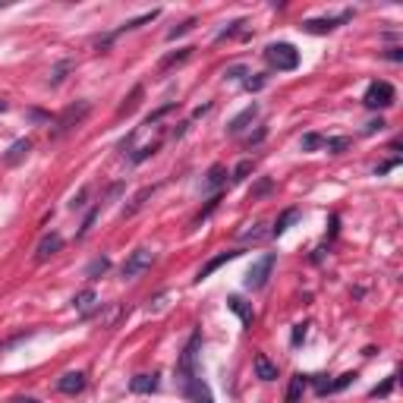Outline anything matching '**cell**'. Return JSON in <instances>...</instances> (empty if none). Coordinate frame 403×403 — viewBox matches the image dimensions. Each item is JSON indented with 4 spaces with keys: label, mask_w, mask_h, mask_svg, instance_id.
<instances>
[{
    "label": "cell",
    "mask_w": 403,
    "mask_h": 403,
    "mask_svg": "<svg viewBox=\"0 0 403 403\" xmlns=\"http://www.w3.org/2000/svg\"><path fill=\"white\" fill-rule=\"evenodd\" d=\"M356 378V372H347V375H340L337 382H319V394H331V391H340V388H347L350 382Z\"/></svg>",
    "instance_id": "9a60e30c"
},
{
    "label": "cell",
    "mask_w": 403,
    "mask_h": 403,
    "mask_svg": "<svg viewBox=\"0 0 403 403\" xmlns=\"http://www.w3.org/2000/svg\"><path fill=\"white\" fill-rule=\"evenodd\" d=\"M350 19H353V10H347V13H340V16H325V19H306L303 28L312 32V35H325V32H334L337 26H344Z\"/></svg>",
    "instance_id": "8992f818"
},
{
    "label": "cell",
    "mask_w": 403,
    "mask_h": 403,
    "mask_svg": "<svg viewBox=\"0 0 403 403\" xmlns=\"http://www.w3.org/2000/svg\"><path fill=\"white\" fill-rule=\"evenodd\" d=\"M189 54H192V48H180L177 54L164 57V60H161V70H170V66H177V64H183V60H189Z\"/></svg>",
    "instance_id": "ac0fdd59"
},
{
    "label": "cell",
    "mask_w": 403,
    "mask_h": 403,
    "mask_svg": "<svg viewBox=\"0 0 403 403\" xmlns=\"http://www.w3.org/2000/svg\"><path fill=\"white\" fill-rule=\"evenodd\" d=\"M227 306H230V309H234L236 315H240V319H243V325H252V309H246L240 297H230V299H227Z\"/></svg>",
    "instance_id": "e0dca14e"
},
{
    "label": "cell",
    "mask_w": 403,
    "mask_h": 403,
    "mask_svg": "<svg viewBox=\"0 0 403 403\" xmlns=\"http://www.w3.org/2000/svg\"><path fill=\"white\" fill-rule=\"evenodd\" d=\"M60 249H64V236L60 234H44L41 243H38V249H35V262H48V259H54Z\"/></svg>",
    "instance_id": "52a82bcc"
},
{
    "label": "cell",
    "mask_w": 403,
    "mask_h": 403,
    "mask_svg": "<svg viewBox=\"0 0 403 403\" xmlns=\"http://www.w3.org/2000/svg\"><path fill=\"white\" fill-rule=\"evenodd\" d=\"M28 151H32V139H19V142H13V145L7 149V155H3V164H10V167H13V164H19L22 158L28 155Z\"/></svg>",
    "instance_id": "30bf717a"
},
{
    "label": "cell",
    "mask_w": 403,
    "mask_h": 403,
    "mask_svg": "<svg viewBox=\"0 0 403 403\" xmlns=\"http://www.w3.org/2000/svg\"><path fill=\"white\" fill-rule=\"evenodd\" d=\"M129 391H133V394H155L158 375H135L133 382H129Z\"/></svg>",
    "instance_id": "7c38bea8"
},
{
    "label": "cell",
    "mask_w": 403,
    "mask_h": 403,
    "mask_svg": "<svg viewBox=\"0 0 403 403\" xmlns=\"http://www.w3.org/2000/svg\"><path fill=\"white\" fill-rule=\"evenodd\" d=\"M265 60H268L274 70L290 73V70H297L299 66V50L293 48V44H287V41H274V44L265 48Z\"/></svg>",
    "instance_id": "6da1fadb"
},
{
    "label": "cell",
    "mask_w": 403,
    "mask_h": 403,
    "mask_svg": "<svg viewBox=\"0 0 403 403\" xmlns=\"http://www.w3.org/2000/svg\"><path fill=\"white\" fill-rule=\"evenodd\" d=\"M139 98H142V88H133V95H129V101L120 107V111H117V117H126V113H133V111H135V104H139Z\"/></svg>",
    "instance_id": "44dd1931"
},
{
    "label": "cell",
    "mask_w": 403,
    "mask_h": 403,
    "mask_svg": "<svg viewBox=\"0 0 403 403\" xmlns=\"http://www.w3.org/2000/svg\"><path fill=\"white\" fill-rule=\"evenodd\" d=\"M391 388H394V375H391L388 382L382 384V388H375V391H372V397H384V394H391Z\"/></svg>",
    "instance_id": "4316f807"
},
{
    "label": "cell",
    "mask_w": 403,
    "mask_h": 403,
    "mask_svg": "<svg viewBox=\"0 0 403 403\" xmlns=\"http://www.w3.org/2000/svg\"><path fill=\"white\" fill-rule=\"evenodd\" d=\"M66 70H70V64H60V66H57V70H54V76H50V85H57V82H60Z\"/></svg>",
    "instance_id": "83f0119b"
},
{
    "label": "cell",
    "mask_w": 403,
    "mask_h": 403,
    "mask_svg": "<svg viewBox=\"0 0 403 403\" xmlns=\"http://www.w3.org/2000/svg\"><path fill=\"white\" fill-rule=\"evenodd\" d=\"M303 337H306V325H297V331H293V347H299Z\"/></svg>",
    "instance_id": "f1b7e54d"
},
{
    "label": "cell",
    "mask_w": 403,
    "mask_h": 403,
    "mask_svg": "<svg viewBox=\"0 0 403 403\" xmlns=\"http://www.w3.org/2000/svg\"><path fill=\"white\" fill-rule=\"evenodd\" d=\"M151 265H155V252H151V249H135V252H129L126 262H123L120 274H123V281H135V277L145 274Z\"/></svg>",
    "instance_id": "3957f363"
},
{
    "label": "cell",
    "mask_w": 403,
    "mask_h": 403,
    "mask_svg": "<svg viewBox=\"0 0 403 403\" xmlns=\"http://www.w3.org/2000/svg\"><path fill=\"white\" fill-rule=\"evenodd\" d=\"M249 170H252V161H240L236 164V170H234V180H246Z\"/></svg>",
    "instance_id": "484cf974"
},
{
    "label": "cell",
    "mask_w": 403,
    "mask_h": 403,
    "mask_svg": "<svg viewBox=\"0 0 403 403\" xmlns=\"http://www.w3.org/2000/svg\"><path fill=\"white\" fill-rule=\"evenodd\" d=\"M321 142H325V135H319V133H306L303 139H299V149H303V151H315V149H321Z\"/></svg>",
    "instance_id": "d6986e66"
},
{
    "label": "cell",
    "mask_w": 403,
    "mask_h": 403,
    "mask_svg": "<svg viewBox=\"0 0 403 403\" xmlns=\"http://www.w3.org/2000/svg\"><path fill=\"white\" fill-rule=\"evenodd\" d=\"M88 113H92V104H88V101H76V104H70V107H66V111L54 120V133H50V135H54V139H60V135L73 133V129H76L79 123L88 117Z\"/></svg>",
    "instance_id": "7a4b0ae2"
},
{
    "label": "cell",
    "mask_w": 403,
    "mask_h": 403,
    "mask_svg": "<svg viewBox=\"0 0 403 403\" xmlns=\"http://www.w3.org/2000/svg\"><path fill=\"white\" fill-rule=\"evenodd\" d=\"M13 403H41V400H35V397H16Z\"/></svg>",
    "instance_id": "4dcf8cb0"
},
{
    "label": "cell",
    "mask_w": 403,
    "mask_h": 403,
    "mask_svg": "<svg viewBox=\"0 0 403 403\" xmlns=\"http://www.w3.org/2000/svg\"><path fill=\"white\" fill-rule=\"evenodd\" d=\"M265 79H246V88H262Z\"/></svg>",
    "instance_id": "f546056e"
},
{
    "label": "cell",
    "mask_w": 403,
    "mask_h": 403,
    "mask_svg": "<svg viewBox=\"0 0 403 403\" xmlns=\"http://www.w3.org/2000/svg\"><path fill=\"white\" fill-rule=\"evenodd\" d=\"M255 375L262 378V382H274V378H277V366L265 353H259V356H255Z\"/></svg>",
    "instance_id": "8fae6325"
},
{
    "label": "cell",
    "mask_w": 403,
    "mask_h": 403,
    "mask_svg": "<svg viewBox=\"0 0 403 403\" xmlns=\"http://www.w3.org/2000/svg\"><path fill=\"white\" fill-rule=\"evenodd\" d=\"M107 268H111V259H95V262L88 265V271H85V274H88V277H98V274H104Z\"/></svg>",
    "instance_id": "603a6c76"
},
{
    "label": "cell",
    "mask_w": 403,
    "mask_h": 403,
    "mask_svg": "<svg viewBox=\"0 0 403 403\" xmlns=\"http://www.w3.org/2000/svg\"><path fill=\"white\" fill-rule=\"evenodd\" d=\"M95 303H98V297H95V290H82L76 299H73V306H76V309L82 312V315H88Z\"/></svg>",
    "instance_id": "2e32d148"
},
{
    "label": "cell",
    "mask_w": 403,
    "mask_h": 403,
    "mask_svg": "<svg viewBox=\"0 0 403 403\" xmlns=\"http://www.w3.org/2000/svg\"><path fill=\"white\" fill-rule=\"evenodd\" d=\"M236 255H240V252H221V255H218V259H212V262H208V265H205V268L198 271V277H196V281H198V283H202V281H205V277H212V274H214V271H218V268H221V265H224V262H234Z\"/></svg>",
    "instance_id": "4fadbf2b"
},
{
    "label": "cell",
    "mask_w": 403,
    "mask_h": 403,
    "mask_svg": "<svg viewBox=\"0 0 403 403\" xmlns=\"http://www.w3.org/2000/svg\"><path fill=\"white\" fill-rule=\"evenodd\" d=\"M224 177H227V170L221 167V164H214V167L208 170V186H212V189H214V186H221V183H224Z\"/></svg>",
    "instance_id": "cb8c5ba5"
},
{
    "label": "cell",
    "mask_w": 403,
    "mask_h": 403,
    "mask_svg": "<svg viewBox=\"0 0 403 403\" xmlns=\"http://www.w3.org/2000/svg\"><path fill=\"white\" fill-rule=\"evenodd\" d=\"M297 208H287V212H283L281 214V218H277V224H274V230H271V234H274V236H281L283 234V230H287V224H290V221H297Z\"/></svg>",
    "instance_id": "ffe728a7"
},
{
    "label": "cell",
    "mask_w": 403,
    "mask_h": 403,
    "mask_svg": "<svg viewBox=\"0 0 403 403\" xmlns=\"http://www.w3.org/2000/svg\"><path fill=\"white\" fill-rule=\"evenodd\" d=\"M192 26H196V19H186V22H183V26H177V28H170V35H167V38H170V41H174V38H177V35H186V32H189V28H192Z\"/></svg>",
    "instance_id": "d4e9b609"
},
{
    "label": "cell",
    "mask_w": 403,
    "mask_h": 403,
    "mask_svg": "<svg viewBox=\"0 0 403 403\" xmlns=\"http://www.w3.org/2000/svg\"><path fill=\"white\" fill-rule=\"evenodd\" d=\"M57 391H60V394H79V391H85V375L82 372H66L64 378H60V382H57Z\"/></svg>",
    "instance_id": "ba28073f"
},
{
    "label": "cell",
    "mask_w": 403,
    "mask_h": 403,
    "mask_svg": "<svg viewBox=\"0 0 403 403\" xmlns=\"http://www.w3.org/2000/svg\"><path fill=\"white\" fill-rule=\"evenodd\" d=\"M3 111H7V101H3V98H0V113H3Z\"/></svg>",
    "instance_id": "1f68e13d"
},
{
    "label": "cell",
    "mask_w": 403,
    "mask_h": 403,
    "mask_svg": "<svg viewBox=\"0 0 403 403\" xmlns=\"http://www.w3.org/2000/svg\"><path fill=\"white\" fill-rule=\"evenodd\" d=\"M321 149H328V151H334V155H337V151L350 149V139H344V135H340V139H325V142H321Z\"/></svg>",
    "instance_id": "7402d4cb"
},
{
    "label": "cell",
    "mask_w": 403,
    "mask_h": 403,
    "mask_svg": "<svg viewBox=\"0 0 403 403\" xmlns=\"http://www.w3.org/2000/svg\"><path fill=\"white\" fill-rule=\"evenodd\" d=\"M303 391H306V375H293L290 378V388H287V400H283V403H299Z\"/></svg>",
    "instance_id": "5bb4252c"
},
{
    "label": "cell",
    "mask_w": 403,
    "mask_h": 403,
    "mask_svg": "<svg viewBox=\"0 0 403 403\" xmlns=\"http://www.w3.org/2000/svg\"><path fill=\"white\" fill-rule=\"evenodd\" d=\"M394 98H397L394 85L382 79V82H372L366 88V98H362V104H366V107H391V104H394Z\"/></svg>",
    "instance_id": "5b68a950"
},
{
    "label": "cell",
    "mask_w": 403,
    "mask_h": 403,
    "mask_svg": "<svg viewBox=\"0 0 403 403\" xmlns=\"http://www.w3.org/2000/svg\"><path fill=\"white\" fill-rule=\"evenodd\" d=\"M255 117H259V104H249V107H246V111H243V113H236L234 120H230V126H227V133H230V135L243 133V129H246V126H249V123H252V120H255Z\"/></svg>",
    "instance_id": "9c48e42d"
},
{
    "label": "cell",
    "mask_w": 403,
    "mask_h": 403,
    "mask_svg": "<svg viewBox=\"0 0 403 403\" xmlns=\"http://www.w3.org/2000/svg\"><path fill=\"white\" fill-rule=\"evenodd\" d=\"M271 271H274V252H265L262 259H259V262L249 268V274H246V281H243V287H246V290H262L265 283H268Z\"/></svg>",
    "instance_id": "277c9868"
}]
</instances>
